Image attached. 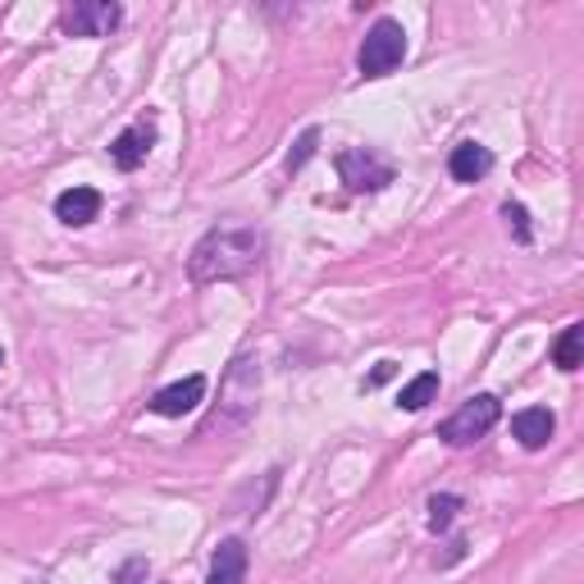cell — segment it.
<instances>
[{
  "instance_id": "7c38bea8",
  "label": "cell",
  "mask_w": 584,
  "mask_h": 584,
  "mask_svg": "<svg viewBox=\"0 0 584 584\" xmlns=\"http://www.w3.org/2000/svg\"><path fill=\"white\" fill-rule=\"evenodd\" d=\"M552 429H557V420H552V412L548 406H525V412H516L512 416V434L521 439V448H544L548 439H552Z\"/></svg>"
},
{
  "instance_id": "ba28073f",
  "label": "cell",
  "mask_w": 584,
  "mask_h": 584,
  "mask_svg": "<svg viewBox=\"0 0 584 584\" xmlns=\"http://www.w3.org/2000/svg\"><path fill=\"white\" fill-rule=\"evenodd\" d=\"M201 397H206V374H188V379H179V384H169V389H160L156 397H151V412L165 416V420H179V416L196 412Z\"/></svg>"
},
{
  "instance_id": "5b68a950",
  "label": "cell",
  "mask_w": 584,
  "mask_h": 584,
  "mask_svg": "<svg viewBox=\"0 0 584 584\" xmlns=\"http://www.w3.org/2000/svg\"><path fill=\"white\" fill-rule=\"evenodd\" d=\"M257 393H261V370L242 351V357L224 374V406H234V429L257 416Z\"/></svg>"
},
{
  "instance_id": "d6986e66",
  "label": "cell",
  "mask_w": 584,
  "mask_h": 584,
  "mask_svg": "<svg viewBox=\"0 0 584 584\" xmlns=\"http://www.w3.org/2000/svg\"><path fill=\"white\" fill-rule=\"evenodd\" d=\"M0 361H5V351H0Z\"/></svg>"
},
{
  "instance_id": "9a60e30c",
  "label": "cell",
  "mask_w": 584,
  "mask_h": 584,
  "mask_svg": "<svg viewBox=\"0 0 584 584\" xmlns=\"http://www.w3.org/2000/svg\"><path fill=\"white\" fill-rule=\"evenodd\" d=\"M456 512H462V498H456V493H434V498H429V529H434V535H439V529H448L456 521Z\"/></svg>"
},
{
  "instance_id": "7a4b0ae2",
  "label": "cell",
  "mask_w": 584,
  "mask_h": 584,
  "mask_svg": "<svg viewBox=\"0 0 584 584\" xmlns=\"http://www.w3.org/2000/svg\"><path fill=\"white\" fill-rule=\"evenodd\" d=\"M498 420H502V402H498L493 393H475V397H466V402L439 425V439L452 443V448H466V443H475V439H485Z\"/></svg>"
},
{
  "instance_id": "6da1fadb",
  "label": "cell",
  "mask_w": 584,
  "mask_h": 584,
  "mask_svg": "<svg viewBox=\"0 0 584 584\" xmlns=\"http://www.w3.org/2000/svg\"><path fill=\"white\" fill-rule=\"evenodd\" d=\"M265 261V234L247 224H219L192 247L188 257V278L192 284H234V278L257 274Z\"/></svg>"
},
{
  "instance_id": "52a82bcc",
  "label": "cell",
  "mask_w": 584,
  "mask_h": 584,
  "mask_svg": "<svg viewBox=\"0 0 584 584\" xmlns=\"http://www.w3.org/2000/svg\"><path fill=\"white\" fill-rule=\"evenodd\" d=\"M151 146H156V119H133L129 129H123L115 142H110V160H115V169H123V174H133L146 156H151Z\"/></svg>"
},
{
  "instance_id": "277c9868",
  "label": "cell",
  "mask_w": 584,
  "mask_h": 584,
  "mask_svg": "<svg viewBox=\"0 0 584 584\" xmlns=\"http://www.w3.org/2000/svg\"><path fill=\"white\" fill-rule=\"evenodd\" d=\"M338 179L347 183V192H384L393 183V165L379 160L370 146H351L338 151Z\"/></svg>"
},
{
  "instance_id": "4fadbf2b",
  "label": "cell",
  "mask_w": 584,
  "mask_h": 584,
  "mask_svg": "<svg viewBox=\"0 0 584 584\" xmlns=\"http://www.w3.org/2000/svg\"><path fill=\"white\" fill-rule=\"evenodd\" d=\"M439 397V374L434 370H420L412 384H402V393H397V406L402 412H425L429 402Z\"/></svg>"
},
{
  "instance_id": "ac0fdd59",
  "label": "cell",
  "mask_w": 584,
  "mask_h": 584,
  "mask_svg": "<svg viewBox=\"0 0 584 584\" xmlns=\"http://www.w3.org/2000/svg\"><path fill=\"white\" fill-rule=\"evenodd\" d=\"M384 379H393V361H379V370L366 379V389H374V384H384Z\"/></svg>"
},
{
  "instance_id": "e0dca14e",
  "label": "cell",
  "mask_w": 584,
  "mask_h": 584,
  "mask_svg": "<svg viewBox=\"0 0 584 584\" xmlns=\"http://www.w3.org/2000/svg\"><path fill=\"white\" fill-rule=\"evenodd\" d=\"M502 215H506V224H512L516 242H529V238H535V228H529V215H525V206H521V201H506V206H502Z\"/></svg>"
},
{
  "instance_id": "3957f363",
  "label": "cell",
  "mask_w": 584,
  "mask_h": 584,
  "mask_svg": "<svg viewBox=\"0 0 584 584\" xmlns=\"http://www.w3.org/2000/svg\"><path fill=\"white\" fill-rule=\"evenodd\" d=\"M402 60H406V28L397 19H379L357 50V69L366 79H384V73H393Z\"/></svg>"
},
{
  "instance_id": "8fae6325",
  "label": "cell",
  "mask_w": 584,
  "mask_h": 584,
  "mask_svg": "<svg viewBox=\"0 0 584 584\" xmlns=\"http://www.w3.org/2000/svg\"><path fill=\"white\" fill-rule=\"evenodd\" d=\"M247 580V544L242 539H224L211 557V575L206 584H242Z\"/></svg>"
},
{
  "instance_id": "8992f818",
  "label": "cell",
  "mask_w": 584,
  "mask_h": 584,
  "mask_svg": "<svg viewBox=\"0 0 584 584\" xmlns=\"http://www.w3.org/2000/svg\"><path fill=\"white\" fill-rule=\"evenodd\" d=\"M123 10L115 0H79L73 10H64V33L69 37H110L119 28Z\"/></svg>"
},
{
  "instance_id": "5bb4252c",
  "label": "cell",
  "mask_w": 584,
  "mask_h": 584,
  "mask_svg": "<svg viewBox=\"0 0 584 584\" xmlns=\"http://www.w3.org/2000/svg\"><path fill=\"white\" fill-rule=\"evenodd\" d=\"M552 361H557V370H580V361H584V324H567L562 329V338L552 343Z\"/></svg>"
},
{
  "instance_id": "2e32d148",
  "label": "cell",
  "mask_w": 584,
  "mask_h": 584,
  "mask_svg": "<svg viewBox=\"0 0 584 584\" xmlns=\"http://www.w3.org/2000/svg\"><path fill=\"white\" fill-rule=\"evenodd\" d=\"M315 146H320V129H307V133H301V138L293 142V151H288V160H284V165H288V174H297L301 165H307V160L315 156Z\"/></svg>"
},
{
  "instance_id": "30bf717a",
  "label": "cell",
  "mask_w": 584,
  "mask_h": 584,
  "mask_svg": "<svg viewBox=\"0 0 584 584\" xmlns=\"http://www.w3.org/2000/svg\"><path fill=\"white\" fill-rule=\"evenodd\" d=\"M489 169H493V151H489V146H479V142H462V146H452V156H448V174H452L456 183H479Z\"/></svg>"
},
{
  "instance_id": "9c48e42d",
  "label": "cell",
  "mask_w": 584,
  "mask_h": 584,
  "mask_svg": "<svg viewBox=\"0 0 584 584\" xmlns=\"http://www.w3.org/2000/svg\"><path fill=\"white\" fill-rule=\"evenodd\" d=\"M100 206H106V201H100L96 188H69V192L56 196V219L69 224V228H83L100 215Z\"/></svg>"
}]
</instances>
